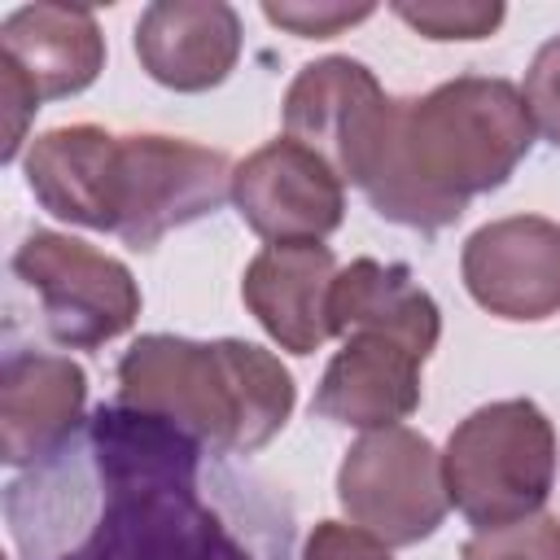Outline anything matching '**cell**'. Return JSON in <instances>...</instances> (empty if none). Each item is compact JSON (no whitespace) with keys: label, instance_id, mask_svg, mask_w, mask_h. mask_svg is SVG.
<instances>
[{"label":"cell","instance_id":"3957f363","mask_svg":"<svg viewBox=\"0 0 560 560\" xmlns=\"http://www.w3.org/2000/svg\"><path fill=\"white\" fill-rule=\"evenodd\" d=\"M114 402L162 416L223 455H254L289 424L298 385L289 368L254 341L144 332L118 359Z\"/></svg>","mask_w":560,"mask_h":560},{"label":"cell","instance_id":"7402d4cb","mask_svg":"<svg viewBox=\"0 0 560 560\" xmlns=\"http://www.w3.org/2000/svg\"><path fill=\"white\" fill-rule=\"evenodd\" d=\"M302 560H394L381 538L346 521H319L302 547Z\"/></svg>","mask_w":560,"mask_h":560},{"label":"cell","instance_id":"9c48e42d","mask_svg":"<svg viewBox=\"0 0 560 560\" xmlns=\"http://www.w3.org/2000/svg\"><path fill=\"white\" fill-rule=\"evenodd\" d=\"M232 201L267 245L324 241L346 219V184L306 144L276 136L232 171Z\"/></svg>","mask_w":560,"mask_h":560},{"label":"cell","instance_id":"8fae6325","mask_svg":"<svg viewBox=\"0 0 560 560\" xmlns=\"http://www.w3.org/2000/svg\"><path fill=\"white\" fill-rule=\"evenodd\" d=\"M88 407V372L66 354L9 350L0 368V459L35 468L57 455L79 429Z\"/></svg>","mask_w":560,"mask_h":560},{"label":"cell","instance_id":"ffe728a7","mask_svg":"<svg viewBox=\"0 0 560 560\" xmlns=\"http://www.w3.org/2000/svg\"><path fill=\"white\" fill-rule=\"evenodd\" d=\"M521 96H525V109H529L534 131H538L547 144L560 149V35H551V39L534 52V61H529V70H525Z\"/></svg>","mask_w":560,"mask_h":560},{"label":"cell","instance_id":"9a60e30c","mask_svg":"<svg viewBox=\"0 0 560 560\" xmlns=\"http://www.w3.org/2000/svg\"><path fill=\"white\" fill-rule=\"evenodd\" d=\"M0 61L13 66L39 101L88 92L105 70V35L92 9L26 4L0 26Z\"/></svg>","mask_w":560,"mask_h":560},{"label":"cell","instance_id":"277c9868","mask_svg":"<svg viewBox=\"0 0 560 560\" xmlns=\"http://www.w3.org/2000/svg\"><path fill=\"white\" fill-rule=\"evenodd\" d=\"M446 499L477 529L542 512L556 486V429L529 398H499L468 411L442 451Z\"/></svg>","mask_w":560,"mask_h":560},{"label":"cell","instance_id":"5bb4252c","mask_svg":"<svg viewBox=\"0 0 560 560\" xmlns=\"http://www.w3.org/2000/svg\"><path fill=\"white\" fill-rule=\"evenodd\" d=\"M420 363L402 341L354 332L341 341V350L328 359L319 385H315V416L346 424V429H389L407 420L424 389H420Z\"/></svg>","mask_w":560,"mask_h":560},{"label":"cell","instance_id":"8992f818","mask_svg":"<svg viewBox=\"0 0 560 560\" xmlns=\"http://www.w3.org/2000/svg\"><path fill=\"white\" fill-rule=\"evenodd\" d=\"M13 276L39 298L44 328L66 350H96L140 319V284L127 262L79 236L35 228L13 254Z\"/></svg>","mask_w":560,"mask_h":560},{"label":"cell","instance_id":"5b68a950","mask_svg":"<svg viewBox=\"0 0 560 560\" xmlns=\"http://www.w3.org/2000/svg\"><path fill=\"white\" fill-rule=\"evenodd\" d=\"M232 162L184 136H118L109 175V228L131 249H153L166 232L214 214L232 197Z\"/></svg>","mask_w":560,"mask_h":560},{"label":"cell","instance_id":"e0dca14e","mask_svg":"<svg viewBox=\"0 0 560 560\" xmlns=\"http://www.w3.org/2000/svg\"><path fill=\"white\" fill-rule=\"evenodd\" d=\"M118 158V136L96 122L52 127L31 140L22 171L35 201L79 228H109V175Z\"/></svg>","mask_w":560,"mask_h":560},{"label":"cell","instance_id":"52a82bcc","mask_svg":"<svg viewBox=\"0 0 560 560\" xmlns=\"http://www.w3.org/2000/svg\"><path fill=\"white\" fill-rule=\"evenodd\" d=\"M337 503L385 547H416L438 534L451 508L442 455L407 424L363 433L337 468Z\"/></svg>","mask_w":560,"mask_h":560},{"label":"cell","instance_id":"44dd1931","mask_svg":"<svg viewBox=\"0 0 560 560\" xmlns=\"http://www.w3.org/2000/svg\"><path fill=\"white\" fill-rule=\"evenodd\" d=\"M376 4H262V18L271 26H284L302 39H328V35H341L346 26L372 18Z\"/></svg>","mask_w":560,"mask_h":560},{"label":"cell","instance_id":"ac0fdd59","mask_svg":"<svg viewBox=\"0 0 560 560\" xmlns=\"http://www.w3.org/2000/svg\"><path fill=\"white\" fill-rule=\"evenodd\" d=\"M389 9L424 39H486L508 13L499 0H394Z\"/></svg>","mask_w":560,"mask_h":560},{"label":"cell","instance_id":"d6986e66","mask_svg":"<svg viewBox=\"0 0 560 560\" xmlns=\"http://www.w3.org/2000/svg\"><path fill=\"white\" fill-rule=\"evenodd\" d=\"M459 560H560V516L534 512L512 525L472 529Z\"/></svg>","mask_w":560,"mask_h":560},{"label":"cell","instance_id":"2e32d148","mask_svg":"<svg viewBox=\"0 0 560 560\" xmlns=\"http://www.w3.org/2000/svg\"><path fill=\"white\" fill-rule=\"evenodd\" d=\"M328 324L341 341L354 332H376L402 341L416 359H429L442 337V311L429 289L416 284L411 267L376 258H354L337 271L328 293Z\"/></svg>","mask_w":560,"mask_h":560},{"label":"cell","instance_id":"30bf717a","mask_svg":"<svg viewBox=\"0 0 560 560\" xmlns=\"http://www.w3.org/2000/svg\"><path fill=\"white\" fill-rule=\"evenodd\" d=\"M468 298L516 324L560 315V223L542 214H508L481 223L459 254Z\"/></svg>","mask_w":560,"mask_h":560},{"label":"cell","instance_id":"7c38bea8","mask_svg":"<svg viewBox=\"0 0 560 560\" xmlns=\"http://www.w3.org/2000/svg\"><path fill=\"white\" fill-rule=\"evenodd\" d=\"M136 57L171 92H210L241 61V13L223 0H158L136 22Z\"/></svg>","mask_w":560,"mask_h":560},{"label":"cell","instance_id":"ba28073f","mask_svg":"<svg viewBox=\"0 0 560 560\" xmlns=\"http://www.w3.org/2000/svg\"><path fill=\"white\" fill-rule=\"evenodd\" d=\"M389 96L354 57H319L302 66L284 92V136L319 153L341 184L363 188L385 136Z\"/></svg>","mask_w":560,"mask_h":560},{"label":"cell","instance_id":"7a4b0ae2","mask_svg":"<svg viewBox=\"0 0 560 560\" xmlns=\"http://www.w3.org/2000/svg\"><path fill=\"white\" fill-rule=\"evenodd\" d=\"M534 122L516 83L499 74H459L424 96L389 101L363 197L411 232H442L468 201L494 192L529 158Z\"/></svg>","mask_w":560,"mask_h":560},{"label":"cell","instance_id":"4fadbf2b","mask_svg":"<svg viewBox=\"0 0 560 560\" xmlns=\"http://www.w3.org/2000/svg\"><path fill=\"white\" fill-rule=\"evenodd\" d=\"M337 280V258L324 241L267 245L249 258L241 276V298L262 332L289 354H315L328 337V293Z\"/></svg>","mask_w":560,"mask_h":560},{"label":"cell","instance_id":"6da1fadb","mask_svg":"<svg viewBox=\"0 0 560 560\" xmlns=\"http://www.w3.org/2000/svg\"><path fill=\"white\" fill-rule=\"evenodd\" d=\"M13 560H293L289 499L188 429L101 402L4 486Z\"/></svg>","mask_w":560,"mask_h":560}]
</instances>
